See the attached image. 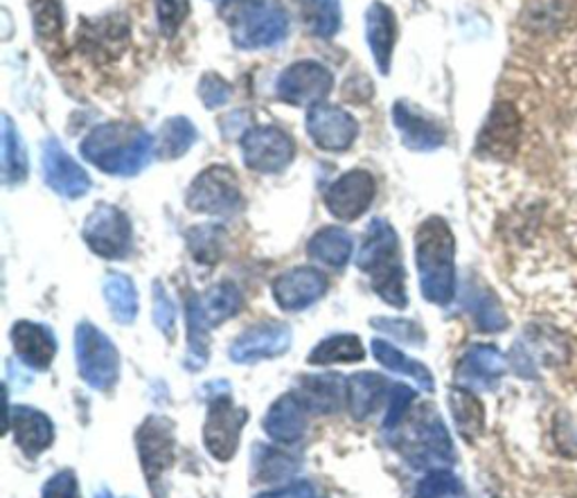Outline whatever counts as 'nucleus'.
Returning <instances> with one entry per match:
<instances>
[{
	"label": "nucleus",
	"mask_w": 577,
	"mask_h": 498,
	"mask_svg": "<svg viewBox=\"0 0 577 498\" xmlns=\"http://www.w3.org/2000/svg\"><path fill=\"white\" fill-rule=\"evenodd\" d=\"M197 140V129L192 124L187 118H170L161 133H159V156L163 159H178L183 156L187 149L195 144Z\"/></svg>",
	"instance_id": "aec40b11"
},
{
	"label": "nucleus",
	"mask_w": 577,
	"mask_h": 498,
	"mask_svg": "<svg viewBox=\"0 0 577 498\" xmlns=\"http://www.w3.org/2000/svg\"><path fill=\"white\" fill-rule=\"evenodd\" d=\"M366 39L381 75L391 73L393 50L398 41V21L389 6L372 3L366 12Z\"/></svg>",
	"instance_id": "4468645a"
},
{
	"label": "nucleus",
	"mask_w": 577,
	"mask_h": 498,
	"mask_svg": "<svg viewBox=\"0 0 577 498\" xmlns=\"http://www.w3.org/2000/svg\"><path fill=\"white\" fill-rule=\"evenodd\" d=\"M34 28L41 36H55L62 30V12L57 0H36Z\"/></svg>",
	"instance_id": "a878e982"
},
{
	"label": "nucleus",
	"mask_w": 577,
	"mask_h": 498,
	"mask_svg": "<svg viewBox=\"0 0 577 498\" xmlns=\"http://www.w3.org/2000/svg\"><path fill=\"white\" fill-rule=\"evenodd\" d=\"M230 95H232V88L224 77H219L215 73H208V75L202 77L199 97H202V102L206 105V109H217V107L226 105Z\"/></svg>",
	"instance_id": "393cba45"
},
{
	"label": "nucleus",
	"mask_w": 577,
	"mask_h": 498,
	"mask_svg": "<svg viewBox=\"0 0 577 498\" xmlns=\"http://www.w3.org/2000/svg\"><path fill=\"white\" fill-rule=\"evenodd\" d=\"M187 204L192 210L228 217L239 208V190L228 167H210L192 183Z\"/></svg>",
	"instance_id": "39448f33"
},
{
	"label": "nucleus",
	"mask_w": 577,
	"mask_h": 498,
	"mask_svg": "<svg viewBox=\"0 0 577 498\" xmlns=\"http://www.w3.org/2000/svg\"><path fill=\"white\" fill-rule=\"evenodd\" d=\"M224 21L232 30L235 45L244 50L277 45L288 32V17L275 0H264L260 6L239 10Z\"/></svg>",
	"instance_id": "20e7f679"
},
{
	"label": "nucleus",
	"mask_w": 577,
	"mask_h": 498,
	"mask_svg": "<svg viewBox=\"0 0 577 498\" xmlns=\"http://www.w3.org/2000/svg\"><path fill=\"white\" fill-rule=\"evenodd\" d=\"M331 73L316 62H298L288 66L277 79V95L282 102L294 107H309L320 102L331 90Z\"/></svg>",
	"instance_id": "423d86ee"
},
{
	"label": "nucleus",
	"mask_w": 577,
	"mask_h": 498,
	"mask_svg": "<svg viewBox=\"0 0 577 498\" xmlns=\"http://www.w3.org/2000/svg\"><path fill=\"white\" fill-rule=\"evenodd\" d=\"M363 357V350L361 345L355 336H336V338H329L325 340L323 345H318L314 355H312V361L314 364H320V361H357Z\"/></svg>",
	"instance_id": "5701e85b"
},
{
	"label": "nucleus",
	"mask_w": 577,
	"mask_h": 498,
	"mask_svg": "<svg viewBox=\"0 0 577 498\" xmlns=\"http://www.w3.org/2000/svg\"><path fill=\"white\" fill-rule=\"evenodd\" d=\"M28 172L25 147L10 116H3V174L10 183L23 181Z\"/></svg>",
	"instance_id": "4be33fe9"
},
{
	"label": "nucleus",
	"mask_w": 577,
	"mask_h": 498,
	"mask_svg": "<svg viewBox=\"0 0 577 498\" xmlns=\"http://www.w3.org/2000/svg\"><path fill=\"white\" fill-rule=\"evenodd\" d=\"M286 343H288V329L277 323H269V325L251 329L249 334L239 338L237 345L232 347V355L237 357L273 355V353L284 350Z\"/></svg>",
	"instance_id": "f3484780"
},
{
	"label": "nucleus",
	"mask_w": 577,
	"mask_h": 498,
	"mask_svg": "<svg viewBox=\"0 0 577 498\" xmlns=\"http://www.w3.org/2000/svg\"><path fill=\"white\" fill-rule=\"evenodd\" d=\"M43 172L47 185L68 198H79L90 187L88 174L68 156L62 142L55 138L43 144Z\"/></svg>",
	"instance_id": "f8f14e48"
},
{
	"label": "nucleus",
	"mask_w": 577,
	"mask_h": 498,
	"mask_svg": "<svg viewBox=\"0 0 577 498\" xmlns=\"http://www.w3.org/2000/svg\"><path fill=\"white\" fill-rule=\"evenodd\" d=\"M393 122L400 131L406 147L417 149V152H428V149H438L445 142L443 127L428 118L422 109L409 102H395L393 107Z\"/></svg>",
	"instance_id": "ddd939ff"
},
{
	"label": "nucleus",
	"mask_w": 577,
	"mask_h": 498,
	"mask_svg": "<svg viewBox=\"0 0 577 498\" xmlns=\"http://www.w3.org/2000/svg\"><path fill=\"white\" fill-rule=\"evenodd\" d=\"M372 196H374L372 176L368 172L357 170V172L341 176L329 187L325 196V204L334 217H339L344 221H352L361 213L368 210V206L372 204Z\"/></svg>",
	"instance_id": "9b49d317"
},
{
	"label": "nucleus",
	"mask_w": 577,
	"mask_h": 498,
	"mask_svg": "<svg viewBox=\"0 0 577 498\" xmlns=\"http://www.w3.org/2000/svg\"><path fill=\"white\" fill-rule=\"evenodd\" d=\"M327 280L314 271V269H296L292 273H284L275 286V301L280 303L282 310H303L309 307L314 301L325 293Z\"/></svg>",
	"instance_id": "2eb2a0df"
},
{
	"label": "nucleus",
	"mask_w": 577,
	"mask_h": 498,
	"mask_svg": "<svg viewBox=\"0 0 577 498\" xmlns=\"http://www.w3.org/2000/svg\"><path fill=\"white\" fill-rule=\"evenodd\" d=\"M14 343H17V350L21 355H25L30 361H39L41 366H45L51 361L53 353H55V340L45 327L32 325V323H19L14 327Z\"/></svg>",
	"instance_id": "6ab92c4d"
},
{
	"label": "nucleus",
	"mask_w": 577,
	"mask_h": 498,
	"mask_svg": "<svg viewBox=\"0 0 577 498\" xmlns=\"http://www.w3.org/2000/svg\"><path fill=\"white\" fill-rule=\"evenodd\" d=\"M519 140H521L519 111L512 105L501 102L492 109L483 131H480L476 152L492 161H510L516 154Z\"/></svg>",
	"instance_id": "1a4fd4ad"
},
{
	"label": "nucleus",
	"mask_w": 577,
	"mask_h": 498,
	"mask_svg": "<svg viewBox=\"0 0 577 498\" xmlns=\"http://www.w3.org/2000/svg\"><path fill=\"white\" fill-rule=\"evenodd\" d=\"M305 28L318 39H331L341 30V0H298Z\"/></svg>",
	"instance_id": "dca6fc26"
},
{
	"label": "nucleus",
	"mask_w": 577,
	"mask_h": 498,
	"mask_svg": "<svg viewBox=\"0 0 577 498\" xmlns=\"http://www.w3.org/2000/svg\"><path fill=\"white\" fill-rule=\"evenodd\" d=\"M307 131L320 149L344 152L359 136V122L344 109L318 105L307 116Z\"/></svg>",
	"instance_id": "9d476101"
},
{
	"label": "nucleus",
	"mask_w": 577,
	"mask_h": 498,
	"mask_svg": "<svg viewBox=\"0 0 577 498\" xmlns=\"http://www.w3.org/2000/svg\"><path fill=\"white\" fill-rule=\"evenodd\" d=\"M84 235L92 251L102 258L120 260L129 253V248H131L129 221L120 210L111 206L95 208V213L86 221Z\"/></svg>",
	"instance_id": "6e6552de"
},
{
	"label": "nucleus",
	"mask_w": 577,
	"mask_h": 498,
	"mask_svg": "<svg viewBox=\"0 0 577 498\" xmlns=\"http://www.w3.org/2000/svg\"><path fill=\"white\" fill-rule=\"evenodd\" d=\"M105 295L113 316L120 323H131L138 312V295L133 282L124 275H109L105 282Z\"/></svg>",
	"instance_id": "412c9836"
},
{
	"label": "nucleus",
	"mask_w": 577,
	"mask_h": 498,
	"mask_svg": "<svg viewBox=\"0 0 577 498\" xmlns=\"http://www.w3.org/2000/svg\"><path fill=\"white\" fill-rule=\"evenodd\" d=\"M309 253L329 264V267H346L352 253V239L348 232L339 228H325L309 241Z\"/></svg>",
	"instance_id": "a211bd4d"
},
{
	"label": "nucleus",
	"mask_w": 577,
	"mask_h": 498,
	"mask_svg": "<svg viewBox=\"0 0 577 498\" xmlns=\"http://www.w3.org/2000/svg\"><path fill=\"white\" fill-rule=\"evenodd\" d=\"M154 297H156V307H154V314H156V323L163 327V329H172L174 325V307L170 303V297L165 295V291L161 286L154 289Z\"/></svg>",
	"instance_id": "bb28decb"
},
{
	"label": "nucleus",
	"mask_w": 577,
	"mask_h": 498,
	"mask_svg": "<svg viewBox=\"0 0 577 498\" xmlns=\"http://www.w3.org/2000/svg\"><path fill=\"white\" fill-rule=\"evenodd\" d=\"M244 161L258 172H280L294 159V140L277 127H260L247 131L242 140Z\"/></svg>",
	"instance_id": "0eeeda50"
},
{
	"label": "nucleus",
	"mask_w": 577,
	"mask_h": 498,
	"mask_svg": "<svg viewBox=\"0 0 577 498\" xmlns=\"http://www.w3.org/2000/svg\"><path fill=\"white\" fill-rule=\"evenodd\" d=\"M154 152L152 136L133 124L109 122L92 129L81 142V154L107 174L131 176L148 167Z\"/></svg>",
	"instance_id": "f257e3e1"
},
{
	"label": "nucleus",
	"mask_w": 577,
	"mask_h": 498,
	"mask_svg": "<svg viewBox=\"0 0 577 498\" xmlns=\"http://www.w3.org/2000/svg\"><path fill=\"white\" fill-rule=\"evenodd\" d=\"M363 269L374 284V291L393 307H406L404 271L400 264V241L387 221H372L359 253Z\"/></svg>",
	"instance_id": "7ed1b4c3"
},
{
	"label": "nucleus",
	"mask_w": 577,
	"mask_h": 498,
	"mask_svg": "<svg viewBox=\"0 0 577 498\" xmlns=\"http://www.w3.org/2000/svg\"><path fill=\"white\" fill-rule=\"evenodd\" d=\"M417 269L426 301L445 305L454 295V235L433 217L417 232Z\"/></svg>",
	"instance_id": "f03ea898"
},
{
	"label": "nucleus",
	"mask_w": 577,
	"mask_h": 498,
	"mask_svg": "<svg viewBox=\"0 0 577 498\" xmlns=\"http://www.w3.org/2000/svg\"><path fill=\"white\" fill-rule=\"evenodd\" d=\"M156 12H159L161 32L167 39H172L183 25L185 17L189 14V0H159Z\"/></svg>",
	"instance_id": "b1692460"
}]
</instances>
